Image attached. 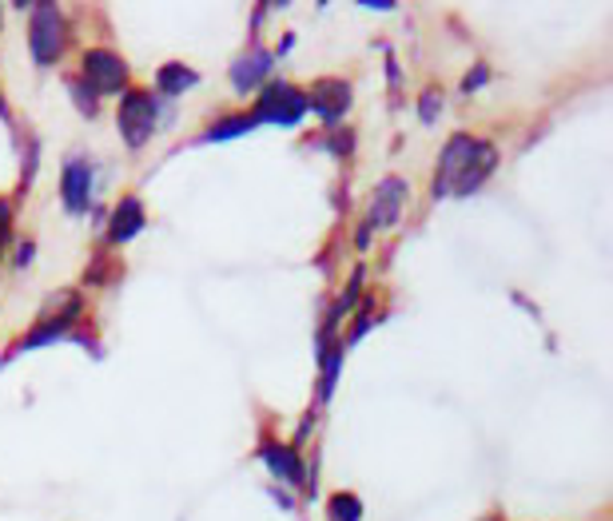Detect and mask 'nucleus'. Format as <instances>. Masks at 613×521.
Segmentation results:
<instances>
[{"label":"nucleus","mask_w":613,"mask_h":521,"mask_svg":"<svg viewBox=\"0 0 613 521\" xmlns=\"http://www.w3.org/2000/svg\"><path fill=\"white\" fill-rule=\"evenodd\" d=\"M498 167V148L486 140H474L466 131H454L438 155L435 199L442 196H474Z\"/></svg>","instance_id":"1"},{"label":"nucleus","mask_w":613,"mask_h":521,"mask_svg":"<svg viewBox=\"0 0 613 521\" xmlns=\"http://www.w3.org/2000/svg\"><path fill=\"white\" fill-rule=\"evenodd\" d=\"M80 319H84V299H80L77 291H56V294H48V303L41 306V315H36V323L28 326V335H24L21 343H16V350H12V355H24V350L48 347V343H56V338L72 335Z\"/></svg>","instance_id":"2"},{"label":"nucleus","mask_w":613,"mask_h":521,"mask_svg":"<svg viewBox=\"0 0 613 521\" xmlns=\"http://www.w3.org/2000/svg\"><path fill=\"white\" fill-rule=\"evenodd\" d=\"M68 44V24L65 12L56 4H36L33 9V24H28V48H33V60L41 68H53L60 56H65Z\"/></svg>","instance_id":"3"},{"label":"nucleus","mask_w":613,"mask_h":521,"mask_svg":"<svg viewBox=\"0 0 613 521\" xmlns=\"http://www.w3.org/2000/svg\"><path fill=\"white\" fill-rule=\"evenodd\" d=\"M303 116H307V92L296 84H284V80L263 88L252 112L255 124H279V128H296Z\"/></svg>","instance_id":"4"},{"label":"nucleus","mask_w":613,"mask_h":521,"mask_svg":"<svg viewBox=\"0 0 613 521\" xmlns=\"http://www.w3.org/2000/svg\"><path fill=\"white\" fill-rule=\"evenodd\" d=\"M116 124H120V136H124L128 148H143V143L152 140L155 124H160V112H155L152 92H140V88L124 92L120 112H116Z\"/></svg>","instance_id":"5"},{"label":"nucleus","mask_w":613,"mask_h":521,"mask_svg":"<svg viewBox=\"0 0 613 521\" xmlns=\"http://www.w3.org/2000/svg\"><path fill=\"white\" fill-rule=\"evenodd\" d=\"M80 80H84L96 96H116V92H128V65H124L112 48H92V53H84Z\"/></svg>","instance_id":"6"},{"label":"nucleus","mask_w":613,"mask_h":521,"mask_svg":"<svg viewBox=\"0 0 613 521\" xmlns=\"http://www.w3.org/2000/svg\"><path fill=\"white\" fill-rule=\"evenodd\" d=\"M303 92H307V108H315L319 120L327 124V128H335L350 112V104H355L347 80H315V84L303 88Z\"/></svg>","instance_id":"7"},{"label":"nucleus","mask_w":613,"mask_h":521,"mask_svg":"<svg viewBox=\"0 0 613 521\" xmlns=\"http://www.w3.org/2000/svg\"><path fill=\"white\" fill-rule=\"evenodd\" d=\"M60 199L72 216H84L88 204H92V163L84 155H72L60 172Z\"/></svg>","instance_id":"8"},{"label":"nucleus","mask_w":613,"mask_h":521,"mask_svg":"<svg viewBox=\"0 0 613 521\" xmlns=\"http://www.w3.org/2000/svg\"><path fill=\"white\" fill-rule=\"evenodd\" d=\"M406 204V184L403 180H383L379 192L371 199V216H367V228H394L398 216H403Z\"/></svg>","instance_id":"9"},{"label":"nucleus","mask_w":613,"mask_h":521,"mask_svg":"<svg viewBox=\"0 0 613 521\" xmlns=\"http://www.w3.org/2000/svg\"><path fill=\"white\" fill-rule=\"evenodd\" d=\"M259 462L267 470H271L275 478L287 482V486H303V462H299L296 450H287V445H271V442H263L259 445Z\"/></svg>","instance_id":"10"},{"label":"nucleus","mask_w":613,"mask_h":521,"mask_svg":"<svg viewBox=\"0 0 613 521\" xmlns=\"http://www.w3.org/2000/svg\"><path fill=\"white\" fill-rule=\"evenodd\" d=\"M140 231H143V204L136 196H124L108 219V240L128 243V240H136Z\"/></svg>","instance_id":"11"},{"label":"nucleus","mask_w":613,"mask_h":521,"mask_svg":"<svg viewBox=\"0 0 613 521\" xmlns=\"http://www.w3.org/2000/svg\"><path fill=\"white\" fill-rule=\"evenodd\" d=\"M267 72H271V53L267 48H252V53L231 65V84L240 88V92H255Z\"/></svg>","instance_id":"12"},{"label":"nucleus","mask_w":613,"mask_h":521,"mask_svg":"<svg viewBox=\"0 0 613 521\" xmlns=\"http://www.w3.org/2000/svg\"><path fill=\"white\" fill-rule=\"evenodd\" d=\"M155 84H160L164 96H184L187 88L199 84V72H192V68L180 65V60H167V65L155 72Z\"/></svg>","instance_id":"13"},{"label":"nucleus","mask_w":613,"mask_h":521,"mask_svg":"<svg viewBox=\"0 0 613 521\" xmlns=\"http://www.w3.org/2000/svg\"><path fill=\"white\" fill-rule=\"evenodd\" d=\"M327 518L331 521H362V501L355 498V494H347V489H339V494H331L327 498Z\"/></svg>","instance_id":"14"},{"label":"nucleus","mask_w":613,"mask_h":521,"mask_svg":"<svg viewBox=\"0 0 613 521\" xmlns=\"http://www.w3.org/2000/svg\"><path fill=\"white\" fill-rule=\"evenodd\" d=\"M255 120L252 116H223V120L216 124V128L204 131V140L208 143H219V140H231V136H243V131H252Z\"/></svg>","instance_id":"15"},{"label":"nucleus","mask_w":613,"mask_h":521,"mask_svg":"<svg viewBox=\"0 0 613 521\" xmlns=\"http://www.w3.org/2000/svg\"><path fill=\"white\" fill-rule=\"evenodd\" d=\"M68 92H72V100H77V108L84 112V116H96V92H92V88L84 84V80H68Z\"/></svg>","instance_id":"16"},{"label":"nucleus","mask_w":613,"mask_h":521,"mask_svg":"<svg viewBox=\"0 0 613 521\" xmlns=\"http://www.w3.org/2000/svg\"><path fill=\"white\" fill-rule=\"evenodd\" d=\"M486 80H490V68H486V65H474L471 72H466V80H462V92H466V96H471L474 88H478V84H486Z\"/></svg>","instance_id":"17"},{"label":"nucleus","mask_w":613,"mask_h":521,"mask_svg":"<svg viewBox=\"0 0 613 521\" xmlns=\"http://www.w3.org/2000/svg\"><path fill=\"white\" fill-rule=\"evenodd\" d=\"M438 104H442V100H438V92H435V88H430L427 96L418 100V112H423V124H430V120H435V116H438Z\"/></svg>","instance_id":"18"},{"label":"nucleus","mask_w":613,"mask_h":521,"mask_svg":"<svg viewBox=\"0 0 613 521\" xmlns=\"http://www.w3.org/2000/svg\"><path fill=\"white\" fill-rule=\"evenodd\" d=\"M9 231H12V204L9 199H0V247L9 243Z\"/></svg>","instance_id":"19"},{"label":"nucleus","mask_w":613,"mask_h":521,"mask_svg":"<svg viewBox=\"0 0 613 521\" xmlns=\"http://www.w3.org/2000/svg\"><path fill=\"white\" fill-rule=\"evenodd\" d=\"M33 243H21V251H16V263H21V267H24V263H33Z\"/></svg>","instance_id":"20"},{"label":"nucleus","mask_w":613,"mask_h":521,"mask_svg":"<svg viewBox=\"0 0 613 521\" xmlns=\"http://www.w3.org/2000/svg\"><path fill=\"white\" fill-rule=\"evenodd\" d=\"M0 116H9V104H4V96H0Z\"/></svg>","instance_id":"21"},{"label":"nucleus","mask_w":613,"mask_h":521,"mask_svg":"<svg viewBox=\"0 0 613 521\" xmlns=\"http://www.w3.org/2000/svg\"><path fill=\"white\" fill-rule=\"evenodd\" d=\"M490 521H502V518H490Z\"/></svg>","instance_id":"22"}]
</instances>
